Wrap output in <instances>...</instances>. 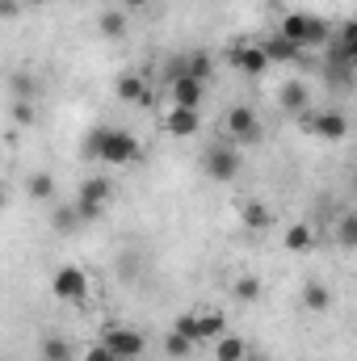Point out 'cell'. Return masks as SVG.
<instances>
[{
  "label": "cell",
  "mask_w": 357,
  "mask_h": 361,
  "mask_svg": "<svg viewBox=\"0 0 357 361\" xmlns=\"http://www.w3.org/2000/svg\"><path fill=\"white\" fill-rule=\"evenodd\" d=\"M85 156L109 164V169H126V164L139 160V139L131 130H122V126H97L85 139Z\"/></svg>",
  "instance_id": "1"
},
{
  "label": "cell",
  "mask_w": 357,
  "mask_h": 361,
  "mask_svg": "<svg viewBox=\"0 0 357 361\" xmlns=\"http://www.w3.org/2000/svg\"><path fill=\"white\" fill-rule=\"evenodd\" d=\"M277 34H282L286 42H294L298 51H307V47H328V38H332L328 21H324V17H311V13H286V21H282Z\"/></svg>",
  "instance_id": "2"
},
{
  "label": "cell",
  "mask_w": 357,
  "mask_h": 361,
  "mask_svg": "<svg viewBox=\"0 0 357 361\" xmlns=\"http://www.w3.org/2000/svg\"><path fill=\"white\" fill-rule=\"evenodd\" d=\"M109 197H114V185L105 177H89L80 185V193H76V214H80V223H92V219H101L105 214V206H109Z\"/></svg>",
  "instance_id": "3"
},
{
  "label": "cell",
  "mask_w": 357,
  "mask_h": 361,
  "mask_svg": "<svg viewBox=\"0 0 357 361\" xmlns=\"http://www.w3.org/2000/svg\"><path fill=\"white\" fill-rule=\"evenodd\" d=\"M202 169H206V177L210 180H236L240 177V147L236 143H214V147H206L202 152Z\"/></svg>",
  "instance_id": "4"
},
{
  "label": "cell",
  "mask_w": 357,
  "mask_h": 361,
  "mask_svg": "<svg viewBox=\"0 0 357 361\" xmlns=\"http://www.w3.org/2000/svg\"><path fill=\"white\" fill-rule=\"evenodd\" d=\"M51 294L59 302H85L89 298V273L80 265H59L55 277H51Z\"/></svg>",
  "instance_id": "5"
},
{
  "label": "cell",
  "mask_w": 357,
  "mask_h": 361,
  "mask_svg": "<svg viewBox=\"0 0 357 361\" xmlns=\"http://www.w3.org/2000/svg\"><path fill=\"white\" fill-rule=\"evenodd\" d=\"M101 345H105V349H109V353H114L118 361H139V357H143V349H147L143 332H135V328H122V324L105 328Z\"/></svg>",
  "instance_id": "6"
},
{
  "label": "cell",
  "mask_w": 357,
  "mask_h": 361,
  "mask_svg": "<svg viewBox=\"0 0 357 361\" xmlns=\"http://www.w3.org/2000/svg\"><path fill=\"white\" fill-rule=\"evenodd\" d=\"M227 135H231L236 147H253V143L261 139V118H257V109L231 105V109H227Z\"/></svg>",
  "instance_id": "7"
},
{
  "label": "cell",
  "mask_w": 357,
  "mask_h": 361,
  "mask_svg": "<svg viewBox=\"0 0 357 361\" xmlns=\"http://www.w3.org/2000/svg\"><path fill=\"white\" fill-rule=\"evenodd\" d=\"M231 68H236V72H244L248 80L265 76L269 59H265V51H261V42H240V47H231Z\"/></svg>",
  "instance_id": "8"
},
{
  "label": "cell",
  "mask_w": 357,
  "mask_h": 361,
  "mask_svg": "<svg viewBox=\"0 0 357 361\" xmlns=\"http://www.w3.org/2000/svg\"><path fill=\"white\" fill-rule=\"evenodd\" d=\"M307 130L315 135V139H324V143H341L345 135H349V122H345V114H315V118H307Z\"/></svg>",
  "instance_id": "9"
},
{
  "label": "cell",
  "mask_w": 357,
  "mask_h": 361,
  "mask_svg": "<svg viewBox=\"0 0 357 361\" xmlns=\"http://www.w3.org/2000/svg\"><path fill=\"white\" fill-rule=\"evenodd\" d=\"M198 126H202L198 109H185V105H173V109L164 114V130H169L173 139H193V135H198Z\"/></svg>",
  "instance_id": "10"
},
{
  "label": "cell",
  "mask_w": 357,
  "mask_h": 361,
  "mask_svg": "<svg viewBox=\"0 0 357 361\" xmlns=\"http://www.w3.org/2000/svg\"><path fill=\"white\" fill-rule=\"evenodd\" d=\"M261 51H265L269 68H273V63H294V59H303V51H298L294 42H286L282 34H273V38H265V42H261Z\"/></svg>",
  "instance_id": "11"
},
{
  "label": "cell",
  "mask_w": 357,
  "mask_h": 361,
  "mask_svg": "<svg viewBox=\"0 0 357 361\" xmlns=\"http://www.w3.org/2000/svg\"><path fill=\"white\" fill-rule=\"evenodd\" d=\"M303 307H307L311 315H324V311L332 307V290H328L320 277H311V281L303 286Z\"/></svg>",
  "instance_id": "12"
},
{
  "label": "cell",
  "mask_w": 357,
  "mask_h": 361,
  "mask_svg": "<svg viewBox=\"0 0 357 361\" xmlns=\"http://www.w3.org/2000/svg\"><path fill=\"white\" fill-rule=\"evenodd\" d=\"M202 92H206V85H198V80H189V76L181 72L177 80H173V105L198 109V105H202Z\"/></svg>",
  "instance_id": "13"
},
{
  "label": "cell",
  "mask_w": 357,
  "mask_h": 361,
  "mask_svg": "<svg viewBox=\"0 0 357 361\" xmlns=\"http://www.w3.org/2000/svg\"><path fill=\"white\" fill-rule=\"evenodd\" d=\"M277 101H282L290 114H307L311 92H307V85H303V80H286V85H282V92H277Z\"/></svg>",
  "instance_id": "14"
},
{
  "label": "cell",
  "mask_w": 357,
  "mask_h": 361,
  "mask_svg": "<svg viewBox=\"0 0 357 361\" xmlns=\"http://www.w3.org/2000/svg\"><path fill=\"white\" fill-rule=\"evenodd\" d=\"M97 30H101V38H126V13L122 8H101L97 13Z\"/></svg>",
  "instance_id": "15"
},
{
  "label": "cell",
  "mask_w": 357,
  "mask_h": 361,
  "mask_svg": "<svg viewBox=\"0 0 357 361\" xmlns=\"http://www.w3.org/2000/svg\"><path fill=\"white\" fill-rule=\"evenodd\" d=\"M198 328H202V345H210L227 332V315L223 311H198Z\"/></svg>",
  "instance_id": "16"
},
{
  "label": "cell",
  "mask_w": 357,
  "mask_h": 361,
  "mask_svg": "<svg viewBox=\"0 0 357 361\" xmlns=\"http://www.w3.org/2000/svg\"><path fill=\"white\" fill-rule=\"evenodd\" d=\"M210 345H214V361H240L244 349H248V341H240L236 332H223V336L210 341Z\"/></svg>",
  "instance_id": "17"
},
{
  "label": "cell",
  "mask_w": 357,
  "mask_h": 361,
  "mask_svg": "<svg viewBox=\"0 0 357 361\" xmlns=\"http://www.w3.org/2000/svg\"><path fill=\"white\" fill-rule=\"evenodd\" d=\"M210 72H214V63H210V55H202V51H193V55H185V76H189V80H198V85H206V80H210Z\"/></svg>",
  "instance_id": "18"
},
{
  "label": "cell",
  "mask_w": 357,
  "mask_h": 361,
  "mask_svg": "<svg viewBox=\"0 0 357 361\" xmlns=\"http://www.w3.org/2000/svg\"><path fill=\"white\" fill-rule=\"evenodd\" d=\"M311 244H315V235H311L307 223H290L286 227V248L290 252H311Z\"/></svg>",
  "instance_id": "19"
},
{
  "label": "cell",
  "mask_w": 357,
  "mask_h": 361,
  "mask_svg": "<svg viewBox=\"0 0 357 361\" xmlns=\"http://www.w3.org/2000/svg\"><path fill=\"white\" fill-rule=\"evenodd\" d=\"M25 189H30L34 202H55V177H51V173H30Z\"/></svg>",
  "instance_id": "20"
},
{
  "label": "cell",
  "mask_w": 357,
  "mask_h": 361,
  "mask_svg": "<svg viewBox=\"0 0 357 361\" xmlns=\"http://www.w3.org/2000/svg\"><path fill=\"white\" fill-rule=\"evenodd\" d=\"M240 219H244V227H257V231H265L269 223H273V214H269V206H265V202H244Z\"/></svg>",
  "instance_id": "21"
},
{
  "label": "cell",
  "mask_w": 357,
  "mask_h": 361,
  "mask_svg": "<svg viewBox=\"0 0 357 361\" xmlns=\"http://www.w3.org/2000/svg\"><path fill=\"white\" fill-rule=\"evenodd\" d=\"M114 92H118L122 101H143V76H139V72H122L118 85H114Z\"/></svg>",
  "instance_id": "22"
},
{
  "label": "cell",
  "mask_w": 357,
  "mask_h": 361,
  "mask_svg": "<svg viewBox=\"0 0 357 361\" xmlns=\"http://www.w3.org/2000/svg\"><path fill=\"white\" fill-rule=\"evenodd\" d=\"M51 227H55L59 235H72V231L80 227V214H76V206H55V214H51Z\"/></svg>",
  "instance_id": "23"
},
{
  "label": "cell",
  "mask_w": 357,
  "mask_h": 361,
  "mask_svg": "<svg viewBox=\"0 0 357 361\" xmlns=\"http://www.w3.org/2000/svg\"><path fill=\"white\" fill-rule=\"evenodd\" d=\"M231 294H236L240 302H257V298H261V277H253V273H244V277H236V286H231Z\"/></svg>",
  "instance_id": "24"
},
{
  "label": "cell",
  "mask_w": 357,
  "mask_h": 361,
  "mask_svg": "<svg viewBox=\"0 0 357 361\" xmlns=\"http://www.w3.org/2000/svg\"><path fill=\"white\" fill-rule=\"evenodd\" d=\"M189 353H193V345H189V341H185L181 332H169V336H164V357H173V361H185Z\"/></svg>",
  "instance_id": "25"
},
{
  "label": "cell",
  "mask_w": 357,
  "mask_h": 361,
  "mask_svg": "<svg viewBox=\"0 0 357 361\" xmlns=\"http://www.w3.org/2000/svg\"><path fill=\"white\" fill-rule=\"evenodd\" d=\"M173 332H181L193 349L202 345V328H198V315H177V324H173Z\"/></svg>",
  "instance_id": "26"
},
{
  "label": "cell",
  "mask_w": 357,
  "mask_h": 361,
  "mask_svg": "<svg viewBox=\"0 0 357 361\" xmlns=\"http://www.w3.org/2000/svg\"><path fill=\"white\" fill-rule=\"evenodd\" d=\"M8 92H13V101H30V97H34V76L17 72V76L8 80Z\"/></svg>",
  "instance_id": "27"
},
{
  "label": "cell",
  "mask_w": 357,
  "mask_h": 361,
  "mask_svg": "<svg viewBox=\"0 0 357 361\" xmlns=\"http://www.w3.org/2000/svg\"><path fill=\"white\" fill-rule=\"evenodd\" d=\"M68 341H59V336H47L42 341V361H68Z\"/></svg>",
  "instance_id": "28"
},
{
  "label": "cell",
  "mask_w": 357,
  "mask_h": 361,
  "mask_svg": "<svg viewBox=\"0 0 357 361\" xmlns=\"http://www.w3.org/2000/svg\"><path fill=\"white\" fill-rule=\"evenodd\" d=\"M34 118H38L34 114V101H13V122L17 126H34Z\"/></svg>",
  "instance_id": "29"
},
{
  "label": "cell",
  "mask_w": 357,
  "mask_h": 361,
  "mask_svg": "<svg viewBox=\"0 0 357 361\" xmlns=\"http://www.w3.org/2000/svg\"><path fill=\"white\" fill-rule=\"evenodd\" d=\"M357 244V214H345L341 219V248H353Z\"/></svg>",
  "instance_id": "30"
},
{
  "label": "cell",
  "mask_w": 357,
  "mask_h": 361,
  "mask_svg": "<svg viewBox=\"0 0 357 361\" xmlns=\"http://www.w3.org/2000/svg\"><path fill=\"white\" fill-rule=\"evenodd\" d=\"M21 8H25L21 0H0V21H17V17H21Z\"/></svg>",
  "instance_id": "31"
},
{
  "label": "cell",
  "mask_w": 357,
  "mask_h": 361,
  "mask_svg": "<svg viewBox=\"0 0 357 361\" xmlns=\"http://www.w3.org/2000/svg\"><path fill=\"white\" fill-rule=\"evenodd\" d=\"M85 361H118V357H114V353H109L105 345H92L89 353H85Z\"/></svg>",
  "instance_id": "32"
},
{
  "label": "cell",
  "mask_w": 357,
  "mask_h": 361,
  "mask_svg": "<svg viewBox=\"0 0 357 361\" xmlns=\"http://www.w3.org/2000/svg\"><path fill=\"white\" fill-rule=\"evenodd\" d=\"M156 0H122V13H139V8H152Z\"/></svg>",
  "instance_id": "33"
},
{
  "label": "cell",
  "mask_w": 357,
  "mask_h": 361,
  "mask_svg": "<svg viewBox=\"0 0 357 361\" xmlns=\"http://www.w3.org/2000/svg\"><path fill=\"white\" fill-rule=\"evenodd\" d=\"M240 361H273V357H269L265 349H253V345H248V349H244V357H240Z\"/></svg>",
  "instance_id": "34"
},
{
  "label": "cell",
  "mask_w": 357,
  "mask_h": 361,
  "mask_svg": "<svg viewBox=\"0 0 357 361\" xmlns=\"http://www.w3.org/2000/svg\"><path fill=\"white\" fill-rule=\"evenodd\" d=\"M4 206H8V197H4V189H0V214H4Z\"/></svg>",
  "instance_id": "35"
}]
</instances>
